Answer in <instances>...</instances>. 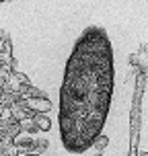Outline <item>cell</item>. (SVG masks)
<instances>
[{
	"instance_id": "cell-1",
	"label": "cell",
	"mask_w": 148,
	"mask_h": 156,
	"mask_svg": "<svg viewBox=\"0 0 148 156\" xmlns=\"http://www.w3.org/2000/svg\"><path fill=\"white\" fill-rule=\"evenodd\" d=\"M115 86L113 49L105 29L88 27L72 47L60 86V138L68 152H85L101 136Z\"/></svg>"
}]
</instances>
